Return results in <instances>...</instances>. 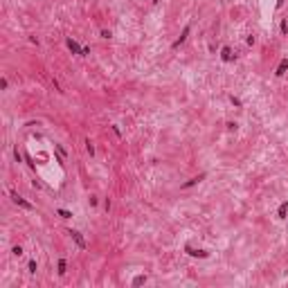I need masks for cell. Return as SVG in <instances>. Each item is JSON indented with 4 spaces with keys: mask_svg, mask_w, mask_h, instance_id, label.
<instances>
[{
    "mask_svg": "<svg viewBox=\"0 0 288 288\" xmlns=\"http://www.w3.org/2000/svg\"><path fill=\"white\" fill-rule=\"evenodd\" d=\"M12 200H14L16 205H21V207H25V209H32V205L27 203L25 198H21V196H18V194H12Z\"/></svg>",
    "mask_w": 288,
    "mask_h": 288,
    "instance_id": "cell-1",
    "label": "cell"
},
{
    "mask_svg": "<svg viewBox=\"0 0 288 288\" xmlns=\"http://www.w3.org/2000/svg\"><path fill=\"white\" fill-rule=\"evenodd\" d=\"M70 234H72V239L77 241V245H79L81 250H83V248H86V241H83V236H81L79 232H77V230H70Z\"/></svg>",
    "mask_w": 288,
    "mask_h": 288,
    "instance_id": "cell-2",
    "label": "cell"
},
{
    "mask_svg": "<svg viewBox=\"0 0 288 288\" xmlns=\"http://www.w3.org/2000/svg\"><path fill=\"white\" fill-rule=\"evenodd\" d=\"M68 47H70V50H72L74 54H81V50H83V47H79V45H77V43L72 41V38H68Z\"/></svg>",
    "mask_w": 288,
    "mask_h": 288,
    "instance_id": "cell-3",
    "label": "cell"
},
{
    "mask_svg": "<svg viewBox=\"0 0 288 288\" xmlns=\"http://www.w3.org/2000/svg\"><path fill=\"white\" fill-rule=\"evenodd\" d=\"M187 252H189L191 257H207L205 250H194V248H189V245H187Z\"/></svg>",
    "mask_w": 288,
    "mask_h": 288,
    "instance_id": "cell-4",
    "label": "cell"
},
{
    "mask_svg": "<svg viewBox=\"0 0 288 288\" xmlns=\"http://www.w3.org/2000/svg\"><path fill=\"white\" fill-rule=\"evenodd\" d=\"M286 70H288V59H284V61L279 63V68H277V77H281Z\"/></svg>",
    "mask_w": 288,
    "mask_h": 288,
    "instance_id": "cell-5",
    "label": "cell"
},
{
    "mask_svg": "<svg viewBox=\"0 0 288 288\" xmlns=\"http://www.w3.org/2000/svg\"><path fill=\"white\" fill-rule=\"evenodd\" d=\"M286 212H288V203H281L279 205V218H286Z\"/></svg>",
    "mask_w": 288,
    "mask_h": 288,
    "instance_id": "cell-6",
    "label": "cell"
},
{
    "mask_svg": "<svg viewBox=\"0 0 288 288\" xmlns=\"http://www.w3.org/2000/svg\"><path fill=\"white\" fill-rule=\"evenodd\" d=\"M144 281H146V277H144V275H137L135 279H133V286H142Z\"/></svg>",
    "mask_w": 288,
    "mask_h": 288,
    "instance_id": "cell-7",
    "label": "cell"
},
{
    "mask_svg": "<svg viewBox=\"0 0 288 288\" xmlns=\"http://www.w3.org/2000/svg\"><path fill=\"white\" fill-rule=\"evenodd\" d=\"M187 34H189V27H185V32H182V36L178 38V41H176V43H174V47H178V45H180L182 41H185V38H187Z\"/></svg>",
    "mask_w": 288,
    "mask_h": 288,
    "instance_id": "cell-8",
    "label": "cell"
},
{
    "mask_svg": "<svg viewBox=\"0 0 288 288\" xmlns=\"http://www.w3.org/2000/svg\"><path fill=\"white\" fill-rule=\"evenodd\" d=\"M223 59L225 61H232V50H230V47H223Z\"/></svg>",
    "mask_w": 288,
    "mask_h": 288,
    "instance_id": "cell-9",
    "label": "cell"
},
{
    "mask_svg": "<svg viewBox=\"0 0 288 288\" xmlns=\"http://www.w3.org/2000/svg\"><path fill=\"white\" fill-rule=\"evenodd\" d=\"M205 176H198V178H191L189 182H185V185H182V187H191V185H196V182H200V180H203Z\"/></svg>",
    "mask_w": 288,
    "mask_h": 288,
    "instance_id": "cell-10",
    "label": "cell"
},
{
    "mask_svg": "<svg viewBox=\"0 0 288 288\" xmlns=\"http://www.w3.org/2000/svg\"><path fill=\"white\" fill-rule=\"evenodd\" d=\"M59 216H63V218H70L72 214L68 212V209H59Z\"/></svg>",
    "mask_w": 288,
    "mask_h": 288,
    "instance_id": "cell-11",
    "label": "cell"
},
{
    "mask_svg": "<svg viewBox=\"0 0 288 288\" xmlns=\"http://www.w3.org/2000/svg\"><path fill=\"white\" fill-rule=\"evenodd\" d=\"M59 272H61V275L65 272V261H63V259H61V261H59Z\"/></svg>",
    "mask_w": 288,
    "mask_h": 288,
    "instance_id": "cell-12",
    "label": "cell"
},
{
    "mask_svg": "<svg viewBox=\"0 0 288 288\" xmlns=\"http://www.w3.org/2000/svg\"><path fill=\"white\" fill-rule=\"evenodd\" d=\"M288 32V23L286 21H281V34H286Z\"/></svg>",
    "mask_w": 288,
    "mask_h": 288,
    "instance_id": "cell-13",
    "label": "cell"
},
{
    "mask_svg": "<svg viewBox=\"0 0 288 288\" xmlns=\"http://www.w3.org/2000/svg\"><path fill=\"white\" fill-rule=\"evenodd\" d=\"M30 272H36V261H30Z\"/></svg>",
    "mask_w": 288,
    "mask_h": 288,
    "instance_id": "cell-14",
    "label": "cell"
},
{
    "mask_svg": "<svg viewBox=\"0 0 288 288\" xmlns=\"http://www.w3.org/2000/svg\"><path fill=\"white\" fill-rule=\"evenodd\" d=\"M284 5V0H277V7H281Z\"/></svg>",
    "mask_w": 288,
    "mask_h": 288,
    "instance_id": "cell-15",
    "label": "cell"
}]
</instances>
